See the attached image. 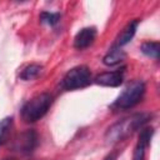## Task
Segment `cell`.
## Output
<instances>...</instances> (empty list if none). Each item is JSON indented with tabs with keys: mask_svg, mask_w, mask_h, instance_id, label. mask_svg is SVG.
Listing matches in <instances>:
<instances>
[{
	"mask_svg": "<svg viewBox=\"0 0 160 160\" xmlns=\"http://www.w3.org/2000/svg\"><path fill=\"white\" fill-rule=\"evenodd\" d=\"M91 82V72L86 65H79L70 69L62 78V88L65 90H75L88 86Z\"/></svg>",
	"mask_w": 160,
	"mask_h": 160,
	"instance_id": "cell-4",
	"label": "cell"
},
{
	"mask_svg": "<svg viewBox=\"0 0 160 160\" xmlns=\"http://www.w3.org/2000/svg\"><path fill=\"white\" fill-rule=\"evenodd\" d=\"M140 50L144 55L158 60L160 55V44L158 41H145L141 44Z\"/></svg>",
	"mask_w": 160,
	"mask_h": 160,
	"instance_id": "cell-10",
	"label": "cell"
},
{
	"mask_svg": "<svg viewBox=\"0 0 160 160\" xmlns=\"http://www.w3.org/2000/svg\"><path fill=\"white\" fill-rule=\"evenodd\" d=\"M4 160H14V159H4Z\"/></svg>",
	"mask_w": 160,
	"mask_h": 160,
	"instance_id": "cell-17",
	"label": "cell"
},
{
	"mask_svg": "<svg viewBox=\"0 0 160 160\" xmlns=\"http://www.w3.org/2000/svg\"><path fill=\"white\" fill-rule=\"evenodd\" d=\"M11 125H12V119L11 118H6V119L0 121V145H2L8 140Z\"/></svg>",
	"mask_w": 160,
	"mask_h": 160,
	"instance_id": "cell-12",
	"label": "cell"
},
{
	"mask_svg": "<svg viewBox=\"0 0 160 160\" xmlns=\"http://www.w3.org/2000/svg\"><path fill=\"white\" fill-rule=\"evenodd\" d=\"M124 72H125V68H122L120 70H115V71L101 72V74L95 76L94 81L98 85H101V86L116 88V86H120L122 84V81H124Z\"/></svg>",
	"mask_w": 160,
	"mask_h": 160,
	"instance_id": "cell-5",
	"label": "cell"
},
{
	"mask_svg": "<svg viewBox=\"0 0 160 160\" xmlns=\"http://www.w3.org/2000/svg\"><path fill=\"white\" fill-rule=\"evenodd\" d=\"M52 96L49 92H41L30 99L21 108V118L26 122H35L40 120L50 109Z\"/></svg>",
	"mask_w": 160,
	"mask_h": 160,
	"instance_id": "cell-2",
	"label": "cell"
},
{
	"mask_svg": "<svg viewBox=\"0 0 160 160\" xmlns=\"http://www.w3.org/2000/svg\"><path fill=\"white\" fill-rule=\"evenodd\" d=\"M41 71H42V66L41 65H39V64H30V65H28L21 71L20 79L26 80V81L32 80V79H36L41 74Z\"/></svg>",
	"mask_w": 160,
	"mask_h": 160,
	"instance_id": "cell-11",
	"label": "cell"
},
{
	"mask_svg": "<svg viewBox=\"0 0 160 160\" xmlns=\"http://www.w3.org/2000/svg\"><path fill=\"white\" fill-rule=\"evenodd\" d=\"M40 22L42 24H48L50 26L58 24V21L60 20V14L59 12H49V11H42L39 16Z\"/></svg>",
	"mask_w": 160,
	"mask_h": 160,
	"instance_id": "cell-13",
	"label": "cell"
},
{
	"mask_svg": "<svg viewBox=\"0 0 160 160\" xmlns=\"http://www.w3.org/2000/svg\"><path fill=\"white\" fill-rule=\"evenodd\" d=\"M126 58V54L122 49H120V46L114 45L110 51L102 58V64L106 66H115L120 62H122Z\"/></svg>",
	"mask_w": 160,
	"mask_h": 160,
	"instance_id": "cell-8",
	"label": "cell"
},
{
	"mask_svg": "<svg viewBox=\"0 0 160 160\" xmlns=\"http://www.w3.org/2000/svg\"><path fill=\"white\" fill-rule=\"evenodd\" d=\"M145 149L146 146H144L142 144H136L135 146V150H134V156H132V160H144L145 158Z\"/></svg>",
	"mask_w": 160,
	"mask_h": 160,
	"instance_id": "cell-15",
	"label": "cell"
},
{
	"mask_svg": "<svg viewBox=\"0 0 160 160\" xmlns=\"http://www.w3.org/2000/svg\"><path fill=\"white\" fill-rule=\"evenodd\" d=\"M96 38V29L95 28H84L81 29L74 38V48L78 50H84L89 48Z\"/></svg>",
	"mask_w": 160,
	"mask_h": 160,
	"instance_id": "cell-7",
	"label": "cell"
},
{
	"mask_svg": "<svg viewBox=\"0 0 160 160\" xmlns=\"http://www.w3.org/2000/svg\"><path fill=\"white\" fill-rule=\"evenodd\" d=\"M138 25H139V20L135 19V20L130 21V22L124 28V30L121 31V34H120L119 38H118V46H124V45H126L128 42L131 41V39L134 38V35H135V32H136Z\"/></svg>",
	"mask_w": 160,
	"mask_h": 160,
	"instance_id": "cell-9",
	"label": "cell"
},
{
	"mask_svg": "<svg viewBox=\"0 0 160 160\" xmlns=\"http://www.w3.org/2000/svg\"><path fill=\"white\" fill-rule=\"evenodd\" d=\"M149 119H150V114L141 112V114H134L130 118L122 119V120L112 124L105 134L106 142L108 144H115V142L122 140L124 138L129 136L135 130L141 128L145 122H148Z\"/></svg>",
	"mask_w": 160,
	"mask_h": 160,
	"instance_id": "cell-1",
	"label": "cell"
},
{
	"mask_svg": "<svg viewBox=\"0 0 160 160\" xmlns=\"http://www.w3.org/2000/svg\"><path fill=\"white\" fill-rule=\"evenodd\" d=\"M152 135H154V129H152V128H145V129H142V130L140 131L138 142H139V144H142L144 146L148 148L149 144H150V140H151Z\"/></svg>",
	"mask_w": 160,
	"mask_h": 160,
	"instance_id": "cell-14",
	"label": "cell"
},
{
	"mask_svg": "<svg viewBox=\"0 0 160 160\" xmlns=\"http://www.w3.org/2000/svg\"><path fill=\"white\" fill-rule=\"evenodd\" d=\"M38 145V134L35 130H26L18 140H15V149L21 152H31Z\"/></svg>",
	"mask_w": 160,
	"mask_h": 160,
	"instance_id": "cell-6",
	"label": "cell"
},
{
	"mask_svg": "<svg viewBox=\"0 0 160 160\" xmlns=\"http://www.w3.org/2000/svg\"><path fill=\"white\" fill-rule=\"evenodd\" d=\"M145 90H146V86L142 80L131 81L126 86V89L119 95V98L115 100L111 108L118 109V110H128V109L134 108L144 98Z\"/></svg>",
	"mask_w": 160,
	"mask_h": 160,
	"instance_id": "cell-3",
	"label": "cell"
},
{
	"mask_svg": "<svg viewBox=\"0 0 160 160\" xmlns=\"http://www.w3.org/2000/svg\"><path fill=\"white\" fill-rule=\"evenodd\" d=\"M118 159V151H112L110 154H108L102 160H116Z\"/></svg>",
	"mask_w": 160,
	"mask_h": 160,
	"instance_id": "cell-16",
	"label": "cell"
}]
</instances>
